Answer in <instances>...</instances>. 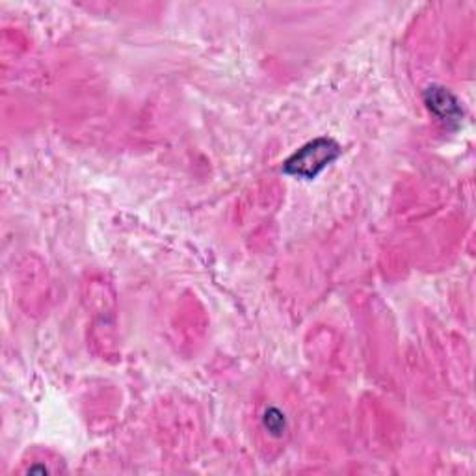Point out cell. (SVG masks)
Instances as JSON below:
<instances>
[{"label":"cell","mask_w":476,"mask_h":476,"mask_svg":"<svg viewBox=\"0 0 476 476\" xmlns=\"http://www.w3.org/2000/svg\"><path fill=\"white\" fill-rule=\"evenodd\" d=\"M338 157H341V146L335 140L322 136V138H315L301 146L296 153H292L283 162V174L311 181Z\"/></svg>","instance_id":"1"},{"label":"cell","mask_w":476,"mask_h":476,"mask_svg":"<svg viewBox=\"0 0 476 476\" xmlns=\"http://www.w3.org/2000/svg\"><path fill=\"white\" fill-rule=\"evenodd\" d=\"M424 103L430 109V112L447 125H458L462 121V107L458 99L445 88L441 86H430L424 91Z\"/></svg>","instance_id":"2"},{"label":"cell","mask_w":476,"mask_h":476,"mask_svg":"<svg viewBox=\"0 0 476 476\" xmlns=\"http://www.w3.org/2000/svg\"><path fill=\"white\" fill-rule=\"evenodd\" d=\"M262 424L271 435L276 437H281L287 432V417L283 412L278 410V407H270V410L264 412Z\"/></svg>","instance_id":"3"}]
</instances>
